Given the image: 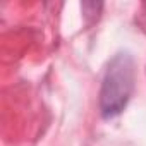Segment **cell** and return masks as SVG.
I'll use <instances>...</instances> for the list:
<instances>
[{
	"instance_id": "obj_1",
	"label": "cell",
	"mask_w": 146,
	"mask_h": 146,
	"mask_svg": "<svg viewBox=\"0 0 146 146\" xmlns=\"http://www.w3.org/2000/svg\"><path fill=\"white\" fill-rule=\"evenodd\" d=\"M134 81L136 65L132 55L127 52L115 53L107 64L98 95L100 113L103 119H113L125 110L134 91Z\"/></svg>"
}]
</instances>
